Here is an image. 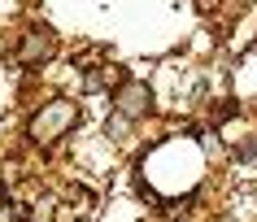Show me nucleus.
<instances>
[{"label": "nucleus", "instance_id": "f03ea898", "mask_svg": "<svg viewBox=\"0 0 257 222\" xmlns=\"http://www.w3.org/2000/svg\"><path fill=\"white\" fill-rule=\"evenodd\" d=\"M149 109H153V92L144 83H122L113 92V113L118 118H144Z\"/></svg>", "mask_w": 257, "mask_h": 222}, {"label": "nucleus", "instance_id": "39448f33", "mask_svg": "<svg viewBox=\"0 0 257 222\" xmlns=\"http://www.w3.org/2000/svg\"><path fill=\"white\" fill-rule=\"evenodd\" d=\"M0 222H18V209H9V205H0Z\"/></svg>", "mask_w": 257, "mask_h": 222}, {"label": "nucleus", "instance_id": "20e7f679", "mask_svg": "<svg viewBox=\"0 0 257 222\" xmlns=\"http://www.w3.org/2000/svg\"><path fill=\"white\" fill-rule=\"evenodd\" d=\"M53 209H57V200H53V196H44L40 205H35V213H31V218H35V222H48V218H53Z\"/></svg>", "mask_w": 257, "mask_h": 222}, {"label": "nucleus", "instance_id": "f257e3e1", "mask_svg": "<svg viewBox=\"0 0 257 222\" xmlns=\"http://www.w3.org/2000/svg\"><path fill=\"white\" fill-rule=\"evenodd\" d=\"M79 126V105L70 96H53L48 105H40V109L31 113V139L40 144V148H48V144H57L61 135H70Z\"/></svg>", "mask_w": 257, "mask_h": 222}, {"label": "nucleus", "instance_id": "7ed1b4c3", "mask_svg": "<svg viewBox=\"0 0 257 222\" xmlns=\"http://www.w3.org/2000/svg\"><path fill=\"white\" fill-rule=\"evenodd\" d=\"M48 53H53V35H48V31H27V40L18 48V61L40 66V61H48Z\"/></svg>", "mask_w": 257, "mask_h": 222}]
</instances>
